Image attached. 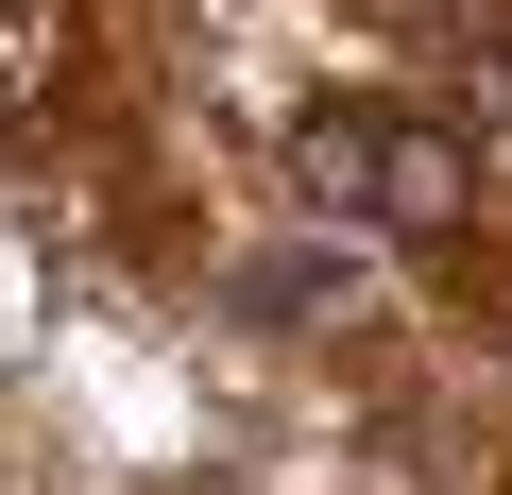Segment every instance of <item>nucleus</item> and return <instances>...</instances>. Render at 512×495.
<instances>
[{
	"label": "nucleus",
	"instance_id": "nucleus-1",
	"mask_svg": "<svg viewBox=\"0 0 512 495\" xmlns=\"http://www.w3.org/2000/svg\"><path fill=\"white\" fill-rule=\"evenodd\" d=\"M291 188L308 205H359V222H461V137L444 120H393V103H308L291 120Z\"/></svg>",
	"mask_w": 512,
	"mask_h": 495
}]
</instances>
